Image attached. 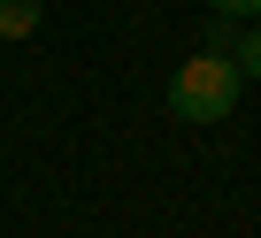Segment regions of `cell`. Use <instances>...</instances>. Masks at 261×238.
Returning a JSON list of instances; mask_svg holds the SVG:
<instances>
[{
    "label": "cell",
    "instance_id": "obj_2",
    "mask_svg": "<svg viewBox=\"0 0 261 238\" xmlns=\"http://www.w3.org/2000/svg\"><path fill=\"white\" fill-rule=\"evenodd\" d=\"M39 16H46L39 0H0V46H8V39H31V31H39Z\"/></svg>",
    "mask_w": 261,
    "mask_h": 238
},
{
    "label": "cell",
    "instance_id": "obj_3",
    "mask_svg": "<svg viewBox=\"0 0 261 238\" xmlns=\"http://www.w3.org/2000/svg\"><path fill=\"white\" fill-rule=\"evenodd\" d=\"M223 54H230V69H238V77H261V23H253L246 39H223Z\"/></svg>",
    "mask_w": 261,
    "mask_h": 238
},
{
    "label": "cell",
    "instance_id": "obj_4",
    "mask_svg": "<svg viewBox=\"0 0 261 238\" xmlns=\"http://www.w3.org/2000/svg\"><path fill=\"white\" fill-rule=\"evenodd\" d=\"M215 16H261V0H207Z\"/></svg>",
    "mask_w": 261,
    "mask_h": 238
},
{
    "label": "cell",
    "instance_id": "obj_1",
    "mask_svg": "<svg viewBox=\"0 0 261 238\" xmlns=\"http://www.w3.org/2000/svg\"><path fill=\"white\" fill-rule=\"evenodd\" d=\"M238 69H230V54H215V46H200L192 62H177V77H169V108L185 115V123H223V115L238 108Z\"/></svg>",
    "mask_w": 261,
    "mask_h": 238
}]
</instances>
